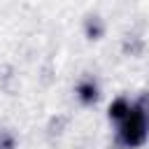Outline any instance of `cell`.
Returning <instances> with one entry per match:
<instances>
[{
	"label": "cell",
	"instance_id": "obj_1",
	"mask_svg": "<svg viewBox=\"0 0 149 149\" xmlns=\"http://www.w3.org/2000/svg\"><path fill=\"white\" fill-rule=\"evenodd\" d=\"M149 140V91L133 98L130 112L121 123H116L114 147L116 149H137Z\"/></svg>",
	"mask_w": 149,
	"mask_h": 149
},
{
	"label": "cell",
	"instance_id": "obj_2",
	"mask_svg": "<svg viewBox=\"0 0 149 149\" xmlns=\"http://www.w3.org/2000/svg\"><path fill=\"white\" fill-rule=\"evenodd\" d=\"M74 95H77L79 105H84V107L95 105L100 100V84H98V79L93 74H84L77 81V86H74Z\"/></svg>",
	"mask_w": 149,
	"mask_h": 149
},
{
	"label": "cell",
	"instance_id": "obj_3",
	"mask_svg": "<svg viewBox=\"0 0 149 149\" xmlns=\"http://www.w3.org/2000/svg\"><path fill=\"white\" fill-rule=\"evenodd\" d=\"M130 105H133V98H128V95H116L112 102H109V107H107V119L116 126V123H121L123 119H126V114L130 112Z\"/></svg>",
	"mask_w": 149,
	"mask_h": 149
},
{
	"label": "cell",
	"instance_id": "obj_4",
	"mask_svg": "<svg viewBox=\"0 0 149 149\" xmlns=\"http://www.w3.org/2000/svg\"><path fill=\"white\" fill-rule=\"evenodd\" d=\"M84 33H86L88 40H100V37L105 35V23H102V19H100V16H86V21H84Z\"/></svg>",
	"mask_w": 149,
	"mask_h": 149
},
{
	"label": "cell",
	"instance_id": "obj_5",
	"mask_svg": "<svg viewBox=\"0 0 149 149\" xmlns=\"http://www.w3.org/2000/svg\"><path fill=\"white\" fill-rule=\"evenodd\" d=\"M0 149H16V137L12 130H0Z\"/></svg>",
	"mask_w": 149,
	"mask_h": 149
}]
</instances>
